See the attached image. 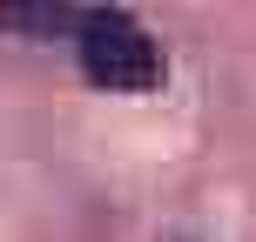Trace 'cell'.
I'll list each match as a JSON object with an SVG mask.
<instances>
[{
  "mask_svg": "<svg viewBox=\"0 0 256 242\" xmlns=\"http://www.w3.org/2000/svg\"><path fill=\"white\" fill-rule=\"evenodd\" d=\"M74 0H0V34L14 40H61L74 27Z\"/></svg>",
  "mask_w": 256,
  "mask_h": 242,
  "instance_id": "obj_2",
  "label": "cell"
},
{
  "mask_svg": "<svg viewBox=\"0 0 256 242\" xmlns=\"http://www.w3.org/2000/svg\"><path fill=\"white\" fill-rule=\"evenodd\" d=\"M68 34H74L81 74H88L102 94H155L168 81L162 40H155L135 13H122V7H81Z\"/></svg>",
  "mask_w": 256,
  "mask_h": 242,
  "instance_id": "obj_1",
  "label": "cell"
}]
</instances>
